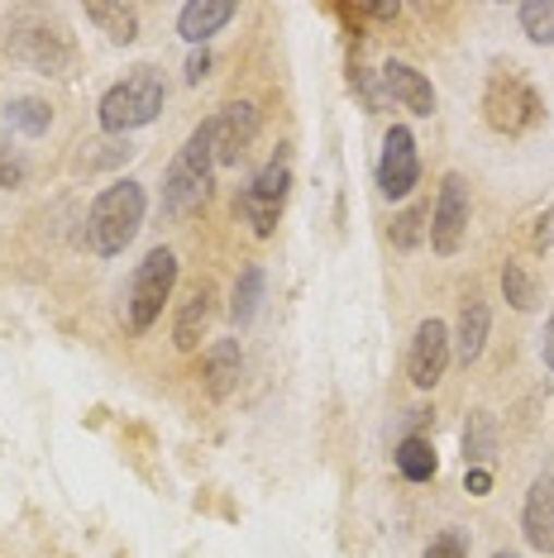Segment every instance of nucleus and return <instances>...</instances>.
<instances>
[{"instance_id": "1", "label": "nucleus", "mask_w": 554, "mask_h": 558, "mask_svg": "<svg viewBox=\"0 0 554 558\" xmlns=\"http://www.w3.org/2000/svg\"><path fill=\"white\" fill-rule=\"evenodd\" d=\"M210 182H216V130H210V120H206L201 130L186 134V144L178 148L168 177H162V215H168V220L196 215L210 196Z\"/></svg>"}, {"instance_id": "2", "label": "nucleus", "mask_w": 554, "mask_h": 558, "mask_svg": "<svg viewBox=\"0 0 554 558\" xmlns=\"http://www.w3.org/2000/svg\"><path fill=\"white\" fill-rule=\"evenodd\" d=\"M144 210H148V196L138 182H116L106 186L92 210H86V225H82V239L86 248L96 253V258H116V253H124V244L138 234V225H144Z\"/></svg>"}, {"instance_id": "3", "label": "nucleus", "mask_w": 554, "mask_h": 558, "mask_svg": "<svg viewBox=\"0 0 554 558\" xmlns=\"http://www.w3.org/2000/svg\"><path fill=\"white\" fill-rule=\"evenodd\" d=\"M5 53L15 62H24L29 72H39V77L68 82L72 72H77V44H72V34L62 29V24L44 20V15H20L15 24H10Z\"/></svg>"}, {"instance_id": "4", "label": "nucleus", "mask_w": 554, "mask_h": 558, "mask_svg": "<svg viewBox=\"0 0 554 558\" xmlns=\"http://www.w3.org/2000/svg\"><path fill=\"white\" fill-rule=\"evenodd\" d=\"M162 100H168L162 72L158 68H134L130 77L116 82L106 96H100V130H106V134L144 130V124L158 120Z\"/></svg>"}, {"instance_id": "5", "label": "nucleus", "mask_w": 554, "mask_h": 558, "mask_svg": "<svg viewBox=\"0 0 554 558\" xmlns=\"http://www.w3.org/2000/svg\"><path fill=\"white\" fill-rule=\"evenodd\" d=\"M172 287H178V253H172V248H154L134 268L130 296H124V311H130V329H134V335L154 329V320L162 315V301L172 296Z\"/></svg>"}, {"instance_id": "6", "label": "nucleus", "mask_w": 554, "mask_h": 558, "mask_svg": "<svg viewBox=\"0 0 554 558\" xmlns=\"http://www.w3.org/2000/svg\"><path fill=\"white\" fill-rule=\"evenodd\" d=\"M545 106L540 96L531 92V82L516 77V72H493L487 77V92H483V120L493 124L497 134H526L535 130Z\"/></svg>"}, {"instance_id": "7", "label": "nucleus", "mask_w": 554, "mask_h": 558, "mask_svg": "<svg viewBox=\"0 0 554 558\" xmlns=\"http://www.w3.org/2000/svg\"><path fill=\"white\" fill-rule=\"evenodd\" d=\"M287 182H292V168H287V154H277L268 168L249 182V192L239 196V215L254 225L258 239H268L277 230V215H282V201H287Z\"/></svg>"}, {"instance_id": "8", "label": "nucleus", "mask_w": 554, "mask_h": 558, "mask_svg": "<svg viewBox=\"0 0 554 558\" xmlns=\"http://www.w3.org/2000/svg\"><path fill=\"white\" fill-rule=\"evenodd\" d=\"M416 177H421V154H416V134L407 124H393L383 138V158H377V192L387 201L411 196Z\"/></svg>"}, {"instance_id": "9", "label": "nucleus", "mask_w": 554, "mask_h": 558, "mask_svg": "<svg viewBox=\"0 0 554 558\" xmlns=\"http://www.w3.org/2000/svg\"><path fill=\"white\" fill-rule=\"evenodd\" d=\"M463 234H469V182L459 172H449L439 182V201L431 215V248L439 258H449V253H459Z\"/></svg>"}, {"instance_id": "10", "label": "nucleus", "mask_w": 554, "mask_h": 558, "mask_svg": "<svg viewBox=\"0 0 554 558\" xmlns=\"http://www.w3.org/2000/svg\"><path fill=\"white\" fill-rule=\"evenodd\" d=\"M210 130H216V168H234L258 138V110L249 100H230L220 116H210Z\"/></svg>"}, {"instance_id": "11", "label": "nucleus", "mask_w": 554, "mask_h": 558, "mask_svg": "<svg viewBox=\"0 0 554 558\" xmlns=\"http://www.w3.org/2000/svg\"><path fill=\"white\" fill-rule=\"evenodd\" d=\"M449 353H455V349H449L445 320H421V325H416V339H411V359H407L411 383L421 387V391H431L439 377H445Z\"/></svg>"}, {"instance_id": "12", "label": "nucleus", "mask_w": 554, "mask_h": 558, "mask_svg": "<svg viewBox=\"0 0 554 558\" xmlns=\"http://www.w3.org/2000/svg\"><path fill=\"white\" fill-rule=\"evenodd\" d=\"M526 544L540 554H554V463H545L526 492V511H521Z\"/></svg>"}, {"instance_id": "13", "label": "nucleus", "mask_w": 554, "mask_h": 558, "mask_svg": "<svg viewBox=\"0 0 554 558\" xmlns=\"http://www.w3.org/2000/svg\"><path fill=\"white\" fill-rule=\"evenodd\" d=\"M383 86H387V96H393L401 110H411V116H435V86H431L425 72H416L411 62H387Z\"/></svg>"}, {"instance_id": "14", "label": "nucleus", "mask_w": 554, "mask_h": 558, "mask_svg": "<svg viewBox=\"0 0 554 558\" xmlns=\"http://www.w3.org/2000/svg\"><path fill=\"white\" fill-rule=\"evenodd\" d=\"M210 315H216V287H210V282H196L192 296H186L182 311H178V325H172V344H178L182 353H192V349L201 344V335H206Z\"/></svg>"}, {"instance_id": "15", "label": "nucleus", "mask_w": 554, "mask_h": 558, "mask_svg": "<svg viewBox=\"0 0 554 558\" xmlns=\"http://www.w3.org/2000/svg\"><path fill=\"white\" fill-rule=\"evenodd\" d=\"M487 329H493V311H487V301L478 296H463V311H459V329H455V359L469 367L483 359V344H487Z\"/></svg>"}, {"instance_id": "16", "label": "nucleus", "mask_w": 554, "mask_h": 558, "mask_svg": "<svg viewBox=\"0 0 554 558\" xmlns=\"http://www.w3.org/2000/svg\"><path fill=\"white\" fill-rule=\"evenodd\" d=\"M201 367H206V391L210 397H230V391L239 387V373H244V349H239V339H216V344L206 349V359H201Z\"/></svg>"}, {"instance_id": "17", "label": "nucleus", "mask_w": 554, "mask_h": 558, "mask_svg": "<svg viewBox=\"0 0 554 558\" xmlns=\"http://www.w3.org/2000/svg\"><path fill=\"white\" fill-rule=\"evenodd\" d=\"M234 0H192V5H182L178 15V34L186 44H206L210 34H220L225 24L234 20Z\"/></svg>"}, {"instance_id": "18", "label": "nucleus", "mask_w": 554, "mask_h": 558, "mask_svg": "<svg viewBox=\"0 0 554 558\" xmlns=\"http://www.w3.org/2000/svg\"><path fill=\"white\" fill-rule=\"evenodd\" d=\"M493 459H497V421H493V411H473L463 421V463L487 468Z\"/></svg>"}, {"instance_id": "19", "label": "nucleus", "mask_w": 554, "mask_h": 558, "mask_svg": "<svg viewBox=\"0 0 554 558\" xmlns=\"http://www.w3.org/2000/svg\"><path fill=\"white\" fill-rule=\"evenodd\" d=\"M263 291H268V277H263V268H258V263H249V268L239 272V282H234V296H230V320H234L239 329L258 320Z\"/></svg>"}, {"instance_id": "20", "label": "nucleus", "mask_w": 554, "mask_h": 558, "mask_svg": "<svg viewBox=\"0 0 554 558\" xmlns=\"http://www.w3.org/2000/svg\"><path fill=\"white\" fill-rule=\"evenodd\" d=\"M86 20H92L110 44H134V34H138V10L124 5V0L120 5H86Z\"/></svg>"}, {"instance_id": "21", "label": "nucleus", "mask_w": 554, "mask_h": 558, "mask_svg": "<svg viewBox=\"0 0 554 558\" xmlns=\"http://www.w3.org/2000/svg\"><path fill=\"white\" fill-rule=\"evenodd\" d=\"M397 473L407 477V482H431L435 477V468H439V459H435V449H431V439L425 435H416V439H397Z\"/></svg>"}, {"instance_id": "22", "label": "nucleus", "mask_w": 554, "mask_h": 558, "mask_svg": "<svg viewBox=\"0 0 554 558\" xmlns=\"http://www.w3.org/2000/svg\"><path fill=\"white\" fill-rule=\"evenodd\" d=\"M5 120H10V130L39 138V134H48V124H53V110H48V100H39V96H15Z\"/></svg>"}, {"instance_id": "23", "label": "nucleus", "mask_w": 554, "mask_h": 558, "mask_svg": "<svg viewBox=\"0 0 554 558\" xmlns=\"http://www.w3.org/2000/svg\"><path fill=\"white\" fill-rule=\"evenodd\" d=\"M502 296H507L516 311H535L540 306V287H535V277L526 272L521 263H507V268H502Z\"/></svg>"}, {"instance_id": "24", "label": "nucleus", "mask_w": 554, "mask_h": 558, "mask_svg": "<svg viewBox=\"0 0 554 558\" xmlns=\"http://www.w3.org/2000/svg\"><path fill=\"white\" fill-rule=\"evenodd\" d=\"M516 20H521V34L531 44H554V0H526Z\"/></svg>"}, {"instance_id": "25", "label": "nucleus", "mask_w": 554, "mask_h": 558, "mask_svg": "<svg viewBox=\"0 0 554 558\" xmlns=\"http://www.w3.org/2000/svg\"><path fill=\"white\" fill-rule=\"evenodd\" d=\"M425 220H431V206H407L393 220V244L397 248H416L425 234H431V225H425Z\"/></svg>"}, {"instance_id": "26", "label": "nucleus", "mask_w": 554, "mask_h": 558, "mask_svg": "<svg viewBox=\"0 0 554 558\" xmlns=\"http://www.w3.org/2000/svg\"><path fill=\"white\" fill-rule=\"evenodd\" d=\"M425 558H469V530H459V525L439 530V535L425 544Z\"/></svg>"}, {"instance_id": "27", "label": "nucleus", "mask_w": 554, "mask_h": 558, "mask_svg": "<svg viewBox=\"0 0 554 558\" xmlns=\"http://www.w3.org/2000/svg\"><path fill=\"white\" fill-rule=\"evenodd\" d=\"M24 177H29V168H24V158L15 154L10 134H0V186H5V192H15V186H24Z\"/></svg>"}, {"instance_id": "28", "label": "nucleus", "mask_w": 554, "mask_h": 558, "mask_svg": "<svg viewBox=\"0 0 554 558\" xmlns=\"http://www.w3.org/2000/svg\"><path fill=\"white\" fill-rule=\"evenodd\" d=\"M206 72H210V53H206V48H201V53L186 58V82L201 86V82H206Z\"/></svg>"}, {"instance_id": "29", "label": "nucleus", "mask_w": 554, "mask_h": 558, "mask_svg": "<svg viewBox=\"0 0 554 558\" xmlns=\"http://www.w3.org/2000/svg\"><path fill=\"white\" fill-rule=\"evenodd\" d=\"M431 421H435V411H425V405H421V411H407V421H401L397 435H401V439H416V429L431 425Z\"/></svg>"}, {"instance_id": "30", "label": "nucleus", "mask_w": 554, "mask_h": 558, "mask_svg": "<svg viewBox=\"0 0 554 558\" xmlns=\"http://www.w3.org/2000/svg\"><path fill=\"white\" fill-rule=\"evenodd\" d=\"M535 248H554V206L535 220Z\"/></svg>"}, {"instance_id": "31", "label": "nucleus", "mask_w": 554, "mask_h": 558, "mask_svg": "<svg viewBox=\"0 0 554 558\" xmlns=\"http://www.w3.org/2000/svg\"><path fill=\"white\" fill-rule=\"evenodd\" d=\"M463 482H469L473 497H487V492H493V473H487V468H469V477Z\"/></svg>"}, {"instance_id": "32", "label": "nucleus", "mask_w": 554, "mask_h": 558, "mask_svg": "<svg viewBox=\"0 0 554 558\" xmlns=\"http://www.w3.org/2000/svg\"><path fill=\"white\" fill-rule=\"evenodd\" d=\"M540 359H545V367L554 373V315L545 320V335H540Z\"/></svg>"}, {"instance_id": "33", "label": "nucleus", "mask_w": 554, "mask_h": 558, "mask_svg": "<svg viewBox=\"0 0 554 558\" xmlns=\"http://www.w3.org/2000/svg\"><path fill=\"white\" fill-rule=\"evenodd\" d=\"M397 10H401V5H397V0H383V5H373V10H369V15H377V20H397Z\"/></svg>"}, {"instance_id": "34", "label": "nucleus", "mask_w": 554, "mask_h": 558, "mask_svg": "<svg viewBox=\"0 0 554 558\" xmlns=\"http://www.w3.org/2000/svg\"><path fill=\"white\" fill-rule=\"evenodd\" d=\"M493 558H516V554H507V549H502V554H493Z\"/></svg>"}]
</instances>
